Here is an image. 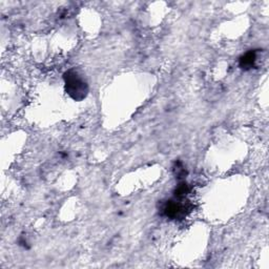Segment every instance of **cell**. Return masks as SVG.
<instances>
[{
  "label": "cell",
  "instance_id": "6da1fadb",
  "mask_svg": "<svg viewBox=\"0 0 269 269\" xmlns=\"http://www.w3.org/2000/svg\"><path fill=\"white\" fill-rule=\"evenodd\" d=\"M65 87L67 94L75 101H82L87 98L89 94V86L85 79L82 78L75 70L66 72Z\"/></svg>",
  "mask_w": 269,
  "mask_h": 269
},
{
  "label": "cell",
  "instance_id": "7a4b0ae2",
  "mask_svg": "<svg viewBox=\"0 0 269 269\" xmlns=\"http://www.w3.org/2000/svg\"><path fill=\"white\" fill-rule=\"evenodd\" d=\"M162 212L170 219H183L191 212V206L189 203L171 200L164 204Z\"/></svg>",
  "mask_w": 269,
  "mask_h": 269
},
{
  "label": "cell",
  "instance_id": "3957f363",
  "mask_svg": "<svg viewBox=\"0 0 269 269\" xmlns=\"http://www.w3.org/2000/svg\"><path fill=\"white\" fill-rule=\"evenodd\" d=\"M256 61H257L256 51H250L240 58L239 66L243 70H251L255 67Z\"/></svg>",
  "mask_w": 269,
  "mask_h": 269
},
{
  "label": "cell",
  "instance_id": "277c9868",
  "mask_svg": "<svg viewBox=\"0 0 269 269\" xmlns=\"http://www.w3.org/2000/svg\"><path fill=\"white\" fill-rule=\"evenodd\" d=\"M189 193H190L189 185L186 184L185 182H183V183H180L178 185V188L175 191V196L178 197V198H183V197H185L186 195H188Z\"/></svg>",
  "mask_w": 269,
  "mask_h": 269
}]
</instances>
